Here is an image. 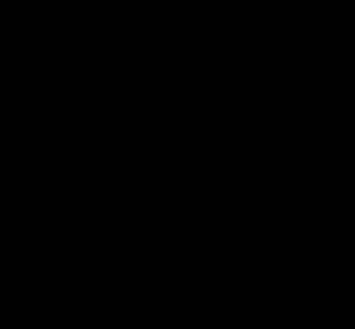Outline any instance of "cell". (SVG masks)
I'll list each match as a JSON object with an SVG mask.
<instances>
[]
</instances>
